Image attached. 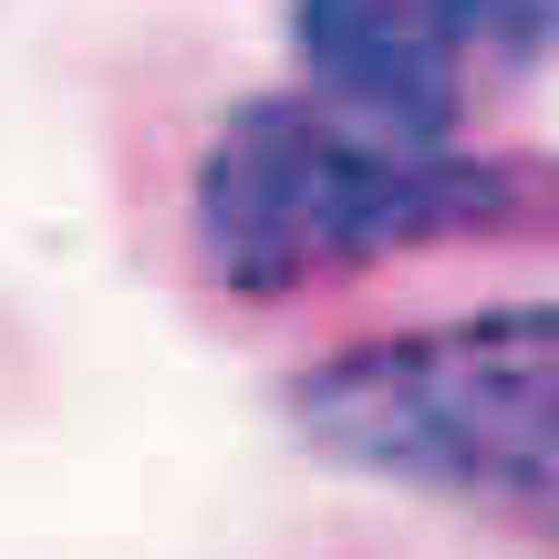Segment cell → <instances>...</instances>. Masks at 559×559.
I'll return each instance as SVG.
<instances>
[{
  "label": "cell",
  "mask_w": 559,
  "mask_h": 559,
  "mask_svg": "<svg viewBox=\"0 0 559 559\" xmlns=\"http://www.w3.org/2000/svg\"><path fill=\"white\" fill-rule=\"evenodd\" d=\"M559 0H290L311 94L404 135H466L487 94L549 62Z\"/></svg>",
  "instance_id": "obj_3"
},
{
  "label": "cell",
  "mask_w": 559,
  "mask_h": 559,
  "mask_svg": "<svg viewBox=\"0 0 559 559\" xmlns=\"http://www.w3.org/2000/svg\"><path fill=\"white\" fill-rule=\"evenodd\" d=\"M280 415L353 477L559 549V300H487L425 332L342 342L280 383Z\"/></svg>",
  "instance_id": "obj_2"
},
{
  "label": "cell",
  "mask_w": 559,
  "mask_h": 559,
  "mask_svg": "<svg viewBox=\"0 0 559 559\" xmlns=\"http://www.w3.org/2000/svg\"><path fill=\"white\" fill-rule=\"evenodd\" d=\"M187 218L228 300H300L456 239H559V166L404 135L332 94H249L207 135Z\"/></svg>",
  "instance_id": "obj_1"
}]
</instances>
